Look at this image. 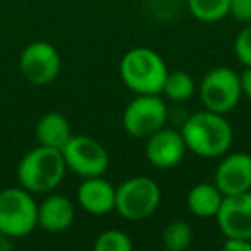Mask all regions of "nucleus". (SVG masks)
Listing matches in <instances>:
<instances>
[{"mask_svg":"<svg viewBox=\"0 0 251 251\" xmlns=\"http://www.w3.org/2000/svg\"><path fill=\"white\" fill-rule=\"evenodd\" d=\"M179 131L188 151L201 158H220L232 147L234 131L230 122L224 114L206 108L189 115Z\"/></svg>","mask_w":251,"mask_h":251,"instance_id":"1","label":"nucleus"},{"mask_svg":"<svg viewBox=\"0 0 251 251\" xmlns=\"http://www.w3.org/2000/svg\"><path fill=\"white\" fill-rule=\"evenodd\" d=\"M119 74L124 86L134 95H162L169 74L164 57L148 47H134L122 55Z\"/></svg>","mask_w":251,"mask_h":251,"instance_id":"2","label":"nucleus"},{"mask_svg":"<svg viewBox=\"0 0 251 251\" xmlns=\"http://www.w3.org/2000/svg\"><path fill=\"white\" fill-rule=\"evenodd\" d=\"M67 172L62 151L38 145L23 155L18 164V182L33 195H45L60 186Z\"/></svg>","mask_w":251,"mask_h":251,"instance_id":"3","label":"nucleus"},{"mask_svg":"<svg viewBox=\"0 0 251 251\" xmlns=\"http://www.w3.org/2000/svg\"><path fill=\"white\" fill-rule=\"evenodd\" d=\"M162 201V189L150 176H133L115 188V212L126 220L140 222L151 217Z\"/></svg>","mask_w":251,"mask_h":251,"instance_id":"4","label":"nucleus"},{"mask_svg":"<svg viewBox=\"0 0 251 251\" xmlns=\"http://www.w3.org/2000/svg\"><path fill=\"white\" fill-rule=\"evenodd\" d=\"M38 227V203L21 186L0 191V236L21 239Z\"/></svg>","mask_w":251,"mask_h":251,"instance_id":"5","label":"nucleus"},{"mask_svg":"<svg viewBox=\"0 0 251 251\" xmlns=\"http://www.w3.org/2000/svg\"><path fill=\"white\" fill-rule=\"evenodd\" d=\"M169 108L162 95H136L122 112V127L136 140H147L167 126Z\"/></svg>","mask_w":251,"mask_h":251,"instance_id":"6","label":"nucleus"},{"mask_svg":"<svg viewBox=\"0 0 251 251\" xmlns=\"http://www.w3.org/2000/svg\"><path fill=\"white\" fill-rule=\"evenodd\" d=\"M198 93L206 110L224 115L229 114L237 107L243 97L239 73L226 66L213 67L203 76Z\"/></svg>","mask_w":251,"mask_h":251,"instance_id":"7","label":"nucleus"},{"mask_svg":"<svg viewBox=\"0 0 251 251\" xmlns=\"http://www.w3.org/2000/svg\"><path fill=\"white\" fill-rule=\"evenodd\" d=\"M60 151L67 171L74 172L81 179L103 176L110 164L107 148L86 134H73Z\"/></svg>","mask_w":251,"mask_h":251,"instance_id":"8","label":"nucleus"},{"mask_svg":"<svg viewBox=\"0 0 251 251\" xmlns=\"http://www.w3.org/2000/svg\"><path fill=\"white\" fill-rule=\"evenodd\" d=\"M62 60L60 53L52 43L31 42L26 45L19 57V71L28 83L35 86H47L50 84L60 73Z\"/></svg>","mask_w":251,"mask_h":251,"instance_id":"9","label":"nucleus"},{"mask_svg":"<svg viewBox=\"0 0 251 251\" xmlns=\"http://www.w3.org/2000/svg\"><path fill=\"white\" fill-rule=\"evenodd\" d=\"M186 153H188V148L182 140L181 131L172 129L167 126L145 140V157L155 169H160V171L177 167L184 160Z\"/></svg>","mask_w":251,"mask_h":251,"instance_id":"10","label":"nucleus"},{"mask_svg":"<svg viewBox=\"0 0 251 251\" xmlns=\"http://www.w3.org/2000/svg\"><path fill=\"white\" fill-rule=\"evenodd\" d=\"M213 182L224 196L251 191V155L246 151H227L220 157Z\"/></svg>","mask_w":251,"mask_h":251,"instance_id":"11","label":"nucleus"},{"mask_svg":"<svg viewBox=\"0 0 251 251\" xmlns=\"http://www.w3.org/2000/svg\"><path fill=\"white\" fill-rule=\"evenodd\" d=\"M215 220L224 237L251 241V191L224 196Z\"/></svg>","mask_w":251,"mask_h":251,"instance_id":"12","label":"nucleus"},{"mask_svg":"<svg viewBox=\"0 0 251 251\" xmlns=\"http://www.w3.org/2000/svg\"><path fill=\"white\" fill-rule=\"evenodd\" d=\"M76 200L77 205L90 215H108L115 212V186L103 176L86 177L77 188Z\"/></svg>","mask_w":251,"mask_h":251,"instance_id":"13","label":"nucleus"},{"mask_svg":"<svg viewBox=\"0 0 251 251\" xmlns=\"http://www.w3.org/2000/svg\"><path fill=\"white\" fill-rule=\"evenodd\" d=\"M74 217V203L64 195H50L38 205V227L47 232H64L73 226Z\"/></svg>","mask_w":251,"mask_h":251,"instance_id":"14","label":"nucleus"},{"mask_svg":"<svg viewBox=\"0 0 251 251\" xmlns=\"http://www.w3.org/2000/svg\"><path fill=\"white\" fill-rule=\"evenodd\" d=\"M35 134L38 145L62 150L64 145L73 136V131H71V124L66 115L60 114V112L52 110L40 117L38 124H36Z\"/></svg>","mask_w":251,"mask_h":251,"instance_id":"15","label":"nucleus"},{"mask_svg":"<svg viewBox=\"0 0 251 251\" xmlns=\"http://www.w3.org/2000/svg\"><path fill=\"white\" fill-rule=\"evenodd\" d=\"M224 195L215 182H198L186 196L188 210L198 219H215L222 205Z\"/></svg>","mask_w":251,"mask_h":251,"instance_id":"16","label":"nucleus"},{"mask_svg":"<svg viewBox=\"0 0 251 251\" xmlns=\"http://www.w3.org/2000/svg\"><path fill=\"white\" fill-rule=\"evenodd\" d=\"M196 83L193 76L186 71H169L167 77H165L164 88H162V95L167 100L181 103L186 101L195 95Z\"/></svg>","mask_w":251,"mask_h":251,"instance_id":"17","label":"nucleus"},{"mask_svg":"<svg viewBox=\"0 0 251 251\" xmlns=\"http://www.w3.org/2000/svg\"><path fill=\"white\" fill-rule=\"evenodd\" d=\"M193 243V229L188 222L176 219L162 230V246L167 251H184Z\"/></svg>","mask_w":251,"mask_h":251,"instance_id":"18","label":"nucleus"},{"mask_svg":"<svg viewBox=\"0 0 251 251\" xmlns=\"http://www.w3.org/2000/svg\"><path fill=\"white\" fill-rule=\"evenodd\" d=\"M230 0H188V11L201 23H219L229 16Z\"/></svg>","mask_w":251,"mask_h":251,"instance_id":"19","label":"nucleus"},{"mask_svg":"<svg viewBox=\"0 0 251 251\" xmlns=\"http://www.w3.org/2000/svg\"><path fill=\"white\" fill-rule=\"evenodd\" d=\"M95 251H133L134 243L127 232L121 229H107L97 236L93 243Z\"/></svg>","mask_w":251,"mask_h":251,"instance_id":"20","label":"nucleus"},{"mask_svg":"<svg viewBox=\"0 0 251 251\" xmlns=\"http://www.w3.org/2000/svg\"><path fill=\"white\" fill-rule=\"evenodd\" d=\"M234 53L244 67H251V23L244 26L234 38Z\"/></svg>","mask_w":251,"mask_h":251,"instance_id":"21","label":"nucleus"},{"mask_svg":"<svg viewBox=\"0 0 251 251\" xmlns=\"http://www.w3.org/2000/svg\"><path fill=\"white\" fill-rule=\"evenodd\" d=\"M229 16L237 23L250 25L251 23V0H230Z\"/></svg>","mask_w":251,"mask_h":251,"instance_id":"22","label":"nucleus"},{"mask_svg":"<svg viewBox=\"0 0 251 251\" xmlns=\"http://www.w3.org/2000/svg\"><path fill=\"white\" fill-rule=\"evenodd\" d=\"M222 248L227 251H251V241L241 237H226Z\"/></svg>","mask_w":251,"mask_h":251,"instance_id":"23","label":"nucleus"},{"mask_svg":"<svg viewBox=\"0 0 251 251\" xmlns=\"http://www.w3.org/2000/svg\"><path fill=\"white\" fill-rule=\"evenodd\" d=\"M239 79L243 97H248L251 100V67H244V71L239 74Z\"/></svg>","mask_w":251,"mask_h":251,"instance_id":"24","label":"nucleus"}]
</instances>
